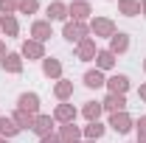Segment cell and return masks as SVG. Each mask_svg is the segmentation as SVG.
Instances as JSON below:
<instances>
[{
  "label": "cell",
  "instance_id": "6da1fadb",
  "mask_svg": "<svg viewBox=\"0 0 146 143\" xmlns=\"http://www.w3.org/2000/svg\"><path fill=\"white\" fill-rule=\"evenodd\" d=\"M20 109H23V112H36V95L34 93L20 95Z\"/></svg>",
  "mask_w": 146,
  "mask_h": 143
},
{
  "label": "cell",
  "instance_id": "7a4b0ae2",
  "mask_svg": "<svg viewBox=\"0 0 146 143\" xmlns=\"http://www.w3.org/2000/svg\"><path fill=\"white\" fill-rule=\"evenodd\" d=\"M110 90H112L115 95H121V93L127 90V76H115V79H110Z\"/></svg>",
  "mask_w": 146,
  "mask_h": 143
},
{
  "label": "cell",
  "instance_id": "3957f363",
  "mask_svg": "<svg viewBox=\"0 0 146 143\" xmlns=\"http://www.w3.org/2000/svg\"><path fill=\"white\" fill-rule=\"evenodd\" d=\"M112 126L118 129V132H129V118L121 112V115H112Z\"/></svg>",
  "mask_w": 146,
  "mask_h": 143
},
{
  "label": "cell",
  "instance_id": "277c9868",
  "mask_svg": "<svg viewBox=\"0 0 146 143\" xmlns=\"http://www.w3.org/2000/svg\"><path fill=\"white\" fill-rule=\"evenodd\" d=\"M84 81H87V87H101V84H104V76L96 70V73H87V76H84Z\"/></svg>",
  "mask_w": 146,
  "mask_h": 143
},
{
  "label": "cell",
  "instance_id": "5b68a950",
  "mask_svg": "<svg viewBox=\"0 0 146 143\" xmlns=\"http://www.w3.org/2000/svg\"><path fill=\"white\" fill-rule=\"evenodd\" d=\"M104 104H107V109H124V95H115V93H112Z\"/></svg>",
  "mask_w": 146,
  "mask_h": 143
},
{
  "label": "cell",
  "instance_id": "8992f818",
  "mask_svg": "<svg viewBox=\"0 0 146 143\" xmlns=\"http://www.w3.org/2000/svg\"><path fill=\"white\" fill-rule=\"evenodd\" d=\"M82 34H84L82 25H68V28H65V36H68V39H79Z\"/></svg>",
  "mask_w": 146,
  "mask_h": 143
},
{
  "label": "cell",
  "instance_id": "52a82bcc",
  "mask_svg": "<svg viewBox=\"0 0 146 143\" xmlns=\"http://www.w3.org/2000/svg\"><path fill=\"white\" fill-rule=\"evenodd\" d=\"M39 135H45L48 129H51V118H36V126H34Z\"/></svg>",
  "mask_w": 146,
  "mask_h": 143
},
{
  "label": "cell",
  "instance_id": "ba28073f",
  "mask_svg": "<svg viewBox=\"0 0 146 143\" xmlns=\"http://www.w3.org/2000/svg\"><path fill=\"white\" fill-rule=\"evenodd\" d=\"M20 126H14L11 121H6V118H0V132H6V135H14Z\"/></svg>",
  "mask_w": 146,
  "mask_h": 143
},
{
  "label": "cell",
  "instance_id": "9c48e42d",
  "mask_svg": "<svg viewBox=\"0 0 146 143\" xmlns=\"http://www.w3.org/2000/svg\"><path fill=\"white\" fill-rule=\"evenodd\" d=\"M48 14H51V17H54V20H59V17H65V6H62V3H54V6H51V9H48Z\"/></svg>",
  "mask_w": 146,
  "mask_h": 143
},
{
  "label": "cell",
  "instance_id": "30bf717a",
  "mask_svg": "<svg viewBox=\"0 0 146 143\" xmlns=\"http://www.w3.org/2000/svg\"><path fill=\"white\" fill-rule=\"evenodd\" d=\"M124 48H127V36L118 34L115 39H112V51H124Z\"/></svg>",
  "mask_w": 146,
  "mask_h": 143
},
{
  "label": "cell",
  "instance_id": "8fae6325",
  "mask_svg": "<svg viewBox=\"0 0 146 143\" xmlns=\"http://www.w3.org/2000/svg\"><path fill=\"white\" fill-rule=\"evenodd\" d=\"M34 34L39 36V39H45V36H48V25H45V23H36V25H34Z\"/></svg>",
  "mask_w": 146,
  "mask_h": 143
},
{
  "label": "cell",
  "instance_id": "7c38bea8",
  "mask_svg": "<svg viewBox=\"0 0 146 143\" xmlns=\"http://www.w3.org/2000/svg\"><path fill=\"white\" fill-rule=\"evenodd\" d=\"M56 115H59L62 121H70V118H73V115H76V112H73L70 107H59V112H56Z\"/></svg>",
  "mask_w": 146,
  "mask_h": 143
},
{
  "label": "cell",
  "instance_id": "4fadbf2b",
  "mask_svg": "<svg viewBox=\"0 0 146 143\" xmlns=\"http://www.w3.org/2000/svg\"><path fill=\"white\" fill-rule=\"evenodd\" d=\"M101 132H104V126H101V124H90V129H87V135H90V138H98Z\"/></svg>",
  "mask_w": 146,
  "mask_h": 143
},
{
  "label": "cell",
  "instance_id": "5bb4252c",
  "mask_svg": "<svg viewBox=\"0 0 146 143\" xmlns=\"http://www.w3.org/2000/svg\"><path fill=\"white\" fill-rule=\"evenodd\" d=\"M98 112H101V107H98V104H90V107L84 109V115H87V118H98Z\"/></svg>",
  "mask_w": 146,
  "mask_h": 143
},
{
  "label": "cell",
  "instance_id": "9a60e30c",
  "mask_svg": "<svg viewBox=\"0 0 146 143\" xmlns=\"http://www.w3.org/2000/svg\"><path fill=\"white\" fill-rule=\"evenodd\" d=\"M6 68H9V70H20V62H17V56H6Z\"/></svg>",
  "mask_w": 146,
  "mask_h": 143
},
{
  "label": "cell",
  "instance_id": "2e32d148",
  "mask_svg": "<svg viewBox=\"0 0 146 143\" xmlns=\"http://www.w3.org/2000/svg\"><path fill=\"white\" fill-rule=\"evenodd\" d=\"M25 56H39V45H34V42L28 45L25 42Z\"/></svg>",
  "mask_w": 146,
  "mask_h": 143
},
{
  "label": "cell",
  "instance_id": "e0dca14e",
  "mask_svg": "<svg viewBox=\"0 0 146 143\" xmlns=\"http://www.w3.org/2000/svg\"><path fill=\"white\" fill-rule=\"evenodd\" d=\"M98 65H101V68H110V65H112V54H101L98 56Z\"/></svg>",
  "mask_w": 146,
  "mask_h": 143
},
{
  "label": "cell",
  "instance_id": "ac0fdd59",
  "mask_svg": "<svg viewBox=\"0 0 146 143\" xmlns=\"http://www.w3.org/2000/svg\"><path fill=\"white\" fill-rule=\"evenodd\" d=\"M45 73H48V76H51V73H59V65H56V62H51V59H48V62H45Z\"/></svg>",
  "mask_w": 146,
  "mask_h": 143
},
{
  "label": "cell",
  "instance_id": "d6986e66",
  "mask_svg": "<svg viewBox=\"0 0 146 143\" xmlns=\"http://www.w3.org/2000/svg\"><path fill=\"white\" fill-rule=\"evenodd\" d=\"M96 28H98V31H104V34H110V31H112V25H110V23H104V20H98V23H96Z\"/></svg>",
  "mask_w": 146,
  "mask_h": 143
},
{
  "label": "cell",
  "instance_id": "ffe728a7",
  "mask_svg": "<svg viewBox=\"0 0 146 143\" xmlns=\"http://www.w3.org/2000/svg\"><path fill=\"white\" fill-rule=\"evenodd\" d=\"M23 9H25V11H34V9H36V0H23Z\"/></svg>",
  "mask_w": 146,
  "mask_h": 143
},
{
  "label": "cell",
  "instance_id": "44dd1931",
  "mask_svg": "<svg viewBox=\"0 0 146 143\" xmlns=\"http://www.w3.org/2000/svg\"><path fill=\"white\" fill-rule=\"evenodd\" d=\"M17 124L20 126H25V124L31 126V118H25V112H20V115H17Z\"/></svg>",
  "mask_w": 146,
  "mask_h": 143
},
{
  "label": "cell",
  "instance_id": "7402d4cb",
  "mask_svg": "<svg viewBox=\"0 0 146 143\" xmlns=\"http://www.w3.org/2000/svg\"><path fill=\"white\" fill-rule=\"evenodd\" d=\"M3 28H6L9 34H14V20H3Z\"/></svg>",
  "mask_w": 146,
  "mask_h": 143
},
{
  "label": "cell",
  "instance_id": "603a6c76",
  "mask_svg": "<svg viewBox=\"0 0 146 143\" xmlns=\"http://www.w3.org/2000/svg\"><path fill=\"white\" fill-rule=\"evenodd\" d=\"M93 54V45L90 42H84V45H82V56H90Z\"/></svg>",
  "mask_w": 146,
  "mask_h": 143
},
{
  "label": "cell",
  "instance_id": "cb8c5ba5",
  "mask_svg": "<svg viewBox=\"0 0 146 143\" xmlns=\"http://www.w3.org/2000/svg\"><path fill=\"white\" fill-rule=\"evenodd\" d=\"M73 14H76V17H82V14H87V6H76V9H73Z\"/></svg>",
  "mask_w": 146,
  "mask_h": 143
},
{
  "label": "cell",
  "instance_id": "d4e9b609",
  "mask_svg": "<svg viewBox=\"0 0 146 143\" xmlns=\"http://www.w3.org/2000/svg\"><path fill=\"white\" fill-rule=\"evenodd\" d=\"M11 6H14V0H0V9H3V11H9Z\"/></svg>",
  "mask_w": 146,
  "mask_h": 143
},
{
  "label": "cell",
  "instance_id": "484cf974",
  "mask_svg": "<svg viewBox=\"0 0 146 143\" xmlns=\"http://www.w3.org/2000/svg\"><path fill=\"white\" fill-rule=\"evenodd\" d=\"M124 11H127V14H132V11H138V6H135V3H124Z\"/></svg>",
  "mask_w": 146,
  "mask_h": 143
},
{
  "label": "cell",
  "instance_id": "4316f807",
  "mask_svg": "<svg viewBox=\"0 0 146 143\" xmlns=\"http://www.w3.org/2000/svg\"><path fill=\"white\" fill-rule=\"evenodd\" d=\"M56 93H59V95H68V93H70V87H68V84H59V87H56Z\"/></svg>",
  "mask_w": 146,
  "mask_h": 143
},
{
  "label": "cell",
  "instance_id": "83f0119b",
  "mask_svg": "<svg viewBox=\"0 0 146 143\" xmlns=\"http://www.w3.org/2000/svg\"><path fill=\"white\" fill-rule=\"evenodd\" d=\"M141 129H146V118H143V121H141Z\"/></svg>",
  "mask_w": 146,
  "mask_h": 143
},
{
  "label": "cell",
  "instance_id": "f1b7e54d",
  "mask_svg": "<svg viewBox=\"0 0 146 143\" xmlns=\"http://www.w3.org/2000/svg\"><path fill=\"white\" fill-rule=\"evenodd\" d=\"M141 93H143V95H146V87H143V90H141Z\"/></svg>",
  "mask_w": 146,
  "mask_h": 143
},
{
  "label": "cell",
  "instance_id": "f546056e",
  "mask_svg": "<svg viewBox=\"0 0 146 143\" xmlns=\"http://www.w3.org/2000/svg\"><path fill=\"white\" fill-rule=\"evenodd\" d=\"M0 54H3V45H0Z\"/></svg>",
  "mask_w": 146,
  "mask_h": 143
},
{
  "label": "cell",
  "instance_id": "4dcf8cb0",
  "mask_svg": "<svg viewBox=\"0 0 146 143\" xmlns=\"http://www.w3.org/2000/svg\"><path fill=\"white\" fill-rule=\"evenodd\" d=\"M143 9H146V6H143Z\"/></svg>",
  "mask_w": 146,
  "mask_h": 143
}]
</instances>
